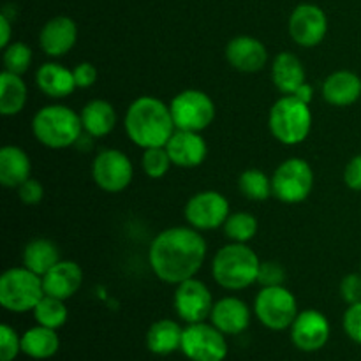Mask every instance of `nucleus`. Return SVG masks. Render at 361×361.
<instances>
[{"mask_svg":"<svg viewBox=\"0 0 361 361\" xmlns=\"http://www.w3.org/2000/svg\"><path fill=\"white\" fill-rule=\"evenodd\" d=\"M207 240L190 226H175L159 233L148 249V264L159 281L178 286L196 277L207 259Z\"/></svg>","mask_w":361,"mask_h":361,"instance_id":"nucleus-1","label":"nucleus"},{"mask_svg":"<svg viewBox=\"0 0 361 361\" xmlns=\"http://www.w3.org/2000/svg\"><path fill=\"white\" fill-rule=\"evenodd\" d=\"M123 129L136 147L147 150L154 147H166L176 127L171 109L166 102L154 95H141L127 108Z\"/></svg>","mask_w":361,"mask_h":361,"instance_id":"nucleus-2","label":"nucleus"},{"mask_svg":"<svg viewBox=\"0 0 361 361\" xmlns=\"http://www.w3.org/2000/svg\"><path fill=\"white\" fill-rule=\"evenodd\" d=\"M261 261L247 243L229 242L212 259V277L228 291H242L257 282Z\"/></svg>","mask_w":361,"mask_h":361,"instance_id":"nucleus-3","label":"nucleus"},{"mask_svg":"<svg viewBox=\"0 0 361 361\" xmlns=\"http://www.w3.org/2000/svg\"><path fill=\"white\" fill-rule=\"evenodd\" d=\"M32 133L35 140L46 148L63 150L74 147L85 130L81 126L80 113L71 109L69 106L49 104L34 115Z\"/></svg>","mask_w":361,"mask_h":361,"instance_id":"nucleus-4","label":"nucleus"},{"mask_svg":"<svg viewBox=\"0 0 361 361\" xmlns=\"http://www.w3.org/2000/svg\"><path fill=\"white\" fill-rule=\"evenodd\" d=\"M268 129L279 143L288 147L303 143L312 130L310 104L296 95H282L268 113Z\"/></svg>","mask_w":361,"mask_h":361,"instance_id":"nucleus-5","label":"nucleus"},{"mask_svg":"<svg viewBox=\"0 0 361 361\" xmlns=\"http://www.w3.org/2000/svg\"><path fill=\"white\" fill-rule=\"evenodd\" d=\"M44 295L42 277L25 267L9 268L0 277V305L9 312L34 310Z\"/></svg>","mask_w":361,"mask_h":361,"instance_id":"nucleus-6","label":"nucleus"},{"mask_svg":"<svg viewBox=\"0 0 361 361\" xmlns=\"http://www.w3.org/2000/svg\"><path fill=\"white\" fill-rule=\"evenodd\" d=\"M254 314L268 330H288L298 316V302L286 286H268L257 293L254 300Z\"/></svg>","mask_w":361,"mask_h":361,"instance_id":"nucleus-7","label":"nucleus"},{"mask_svg":"<svg viewBox=\"0 0 361 361\" xmlns=\"http://www.w3.org/2000/svg\"><path fill=\"white\" fill-rule=\"evenodd\" d=\"M312 189L314 171L305 159H286L271 175L274 196L286 204L302 203L310 196Z\"/></svg>","mask_w":361,"mask_h":361,"instance_id":"nucleus-8","label":"nucleus"},{"mask_svg":"<svg viewBox=\"0 0 361 361\" xmlns=\"http://www.w3.org/2000/svg\"><path fill=\"white\" fill-rule=\"evenodd\" d=\"M169 109L175 127L180 130L203 133L215 118V102L207 92L197 88H187L176 94Z\"/></svg>","mask_w":361,"mask_h":361,"instance_id":"nucleus-9","label":"nucleus"},{"mask_svg":"<svg viewBox=\"0 0 361 361\" xmlns=\"http://www.w3.org/2000/svg\"><path fill=\"white\" fill-rule=\"evenodd\" d=\"M92 178L95 185L109 194H118L130 185L134 166L130 159L118 148H104L92 162Z\"/></svg>","mask_w":361,"mask_h":361,"instance_id":"nucleus-10","label":"nucleus"},{"mask_svg":"<svg viewBox=\"0 0 361 361\" xmlns=\"http://www.w3.org/2000/svg\"><path fill=\"white\" fill-rule=\"evenodd\" d=\"M180 351L190 361H224L228 356V342L222 331L203 321L183 328Z\"/></svg>","mask_w":361,"mask_h":361,"instance_id":"nucleus-11","label":"nucleus"},{"mask_svg":"<svg viewBox=\"0 0 361 361\" xmlns=\"http://www.w3.org/2000/svg\"><path fill=\"white\" fill-rule=\"evenodd\" d=\"M229 201L219 190H201L189 197L183 215L190 228L197 231H212L222 228L229 217Z\"/></svg>","mask_w":361,"mask_h":361,"instance_id":"nucleus-12","label":"nucleus"},{"mask_svg":"<svg viewBox=\"0 0 361 361\" xmlns=\"http://www.w3.org/2000/svg\"><path fill=\"white\" fill-rule=\"evenodd\" d=\"M293 42L302 48L321 44L328 34V16L316 4H300L293 9L288 23Z\"/></svg>","mask_w":361,"mask_h":361,"instance_id":"nucleus-13","label":"nucleus"},{"mask_svg":"<svg viewBox=\"0 0 361 361\" xmlns=\"http://www.w3.org/2000/svg\"><path fill=\"white\" fill-rule=\"evenodd\" d=\"M175 310L182 321L187 324L203 323L210 317L214 309V298L208 286L200 279L192 277L176 286L175 291Z\"/></svg>","mask_w":361,"mask_h":361,"instance_id":"nucleus-14","label":"nucleus"},{"mask_svg":"<svg viewBox=\"0 0 361 361\" xmlns=\"http://www.w3.org/2000/svg\"><path fill=\"white\" fill-rule=\"evenodd\" d=\"M291 341L300 351L314 353L326 345L330 338L331 328L330 321L319 310H303L298 312L296 319L291 324Z\"/></svg>","mask_w":361,"mask_h":361,"instance_id":"nucleus-15","label":"nucleus"},{"mask_svg":"<svg viewBox=\"0 0 361 361\" xmlns=\"http://www.w3.org/2000/svg\"><path fill=\"white\" fill-rule=\"evenodd\" d=\"M226 60L238 73H259L268 63V49L252 35H236L226 44Z\"/></svg>","mask_w":361,"mask_h":361,"instance_id":"nucleus-16","label":"nucleus"},{"mask_svg":"<svg viewBox=\"0 0 361 361\" xmlns=\"http://www.w3.org/2000/svg\"><path fill=\"white\" fill-rule=\"evenodd\" d=\"M78 42V25L69 16H55L42 25L39 46L51 59L67 55Z\"/></svg>","mask_w":361,"mask_h":361,"instance_id":"nucleus-17","label":"nucleus"},{"mask_svg":"<svg viewBox=\"0 0 361 361\" xmlns=\"http://www.w3.org/2000/svg\"><path fill=\"white\" fill-rule=\"evenodd\" d=\"M166 150L171 157L173 166L192 169L207 161L208 145L204 137L201 136V133L176 129L166 143Z\"/></svg>","mask_w":361,"mask_h":361,"instance_id":"nucleus-18","label":"nucleus"},{"mask_svg":"<svg viewBox=\"0 0 361 361\" xmlns=\"http://www.w3.org/2000/svg\"><path fill=\"white\" fill-rule=\"evenodd\" d=\"M210 321L224 335H240L249 328L250 309L243 300L236 296H226L214 303Z\"/></svg>","mask_w":361,"mask_h":361,"instance_id":"nucleus-19","label":"nucleus"},{"mask_svg":"<svg viewBox=\"0 0 361 361\" xmlns=\"http://www.w3.org/2000/svg\"><path fill=\"white\" fill-rule=\"evenodd\" d=\"M321 95L335 108H348L361 97V78L348 69L331 73L321 87Z\"/></svg>","mask_w":361,"mask_h":361,"instance_id":"nucleus-20","label":"nucleus"},{"mask_svg":"<svg viewBox=\"0 0 361 361\" xmlns=\"http://www.w3.org/2000/svg\"><path fill=\"white\" fill-rule=\"evenodd\" d=\"M83 284V270L74 261L60 259L48 274L42 277L44 293L55 298L67 300L76 295Z\"/></svg>","mask_w":361,"mask_h":361,"instance_id":"nucleus-21","label":"nucleus"},{"mask_svg":"<svg viewBox=\"0 0 361 361\" xmlns=\"http://www.w3.org/2000/svg\"><path fill=\"white\" fill-rule=\"evenodd\" d=\"M271 81L282 95H295L307 83L302 60L291 51H282L271 62Z\"/></svg>","mask_w":361,"mask_h":361,"instance_id":"nucleus-22","label":"nucleus"},{"mask_svg":"<svg viewBox=\"0 0 361 361\" xmlns=\"http://www.w3.org/2000/svg\"><path fill=\"white\" fill-rule=\"evenodd\" d=\"M35 85L51 99H66L76 90L73 71L59 62H46L35 71Z\"/></svg>","mask_w":361,"mask_h":361,"instance_id":"nucleus-23","label":"nucleus"},{"mask_svg":"<svg viewBox=\"0 0 361 361\" xmlns=\"http://www.w3.org/2000/svg\"><path fill=\"white\" fill-rule=\"evenodd\" d=\"M32 162L23 148L6 145L0 150V183L7 189H18L30 178Z\"/></svg>","mask_w":361,"mask_h":361,"instance_id":"nucleus-24","label":"nucleus"},{"mask_svg":"<svg viewBox=\"0 0 361 361\" xmlns=\"http://www.w3.org/2000/svg\"><path fill=\"white\" fill-rule=\"evenodd\" d=\"M83 130L92 137H106L116 127V111L111 102L92 99L80 111Z\"/></svg>","mask_w":361,"mask_h":361,"instance_id":"nucleus-25","label":"nucleus"},{"mask_svg":"<svg viewBox=\"0 0 361 361\" xmlns=\"http://www.w3.org/2000/svg\"><path fill=\"white\" fill-rule=\"evenodd\" d=\"M60 259L62 257H60V250L56 243L48 238H42V236L30 240L25 245L23 254H21L23 267L37 274L39 277H44Z\"/></svg>","mask_w":361,"mask_h":361,"instance_id":"nucleus-26","label":"nucleus"},{"mask_svg":"<svg viewBox=\"0 0 361 361\" xmlns=\"http://www.w3.org/2000/svg\"><path fill=\"white\" fill-rule=\"evenodd\" d=\"M183 330L176 321L161 319L155 321L147 334V345L150 353L159 356L171 355L182 348Z\"/></svg>","mask_w":361,"mask_h":361,"instance_id":"nucleus-27","label":"nucleus"},{"mask_svg":"<svg viewBox=\"0 0 361 361\" xmlns=\"http://www.w3.org/2000/svg\"><path fill=\"white\" fill-rule=\"evenodd\" d=\"M60 338L56 330L37 324L21 335V353L34 360H48L56 355Z\"/></svg>","mask_w":361,"mask_h":361,"instance_id":"nucleus-28","label":"nucleus"},{"mask_svg":"<svg viewBox=\"0 0 361 361\" xmlns=\"http://www.w3.org/2000/svg\"><path fill=\"white\" fill-rule=\"evenodd\" d=\"M28 88L20 74L2 71L0 74V113L4 116H14L27 106Z\"/></svg>","mask_w":361,"mask_h":361,"instance_id":"nucleus-29","label":"nucleus"},{"mask_svg":"<svg viewBox=\"0 0 361 361\" xmlns=\"http://www.w3.org/2000/svg\"><path fill=\"white\" fill-rule=\"evenodd\" d=\"M34 312L35 321L37 324L46 328H51V330H59L63 324L67 323V317H69V310L66 307V300L55 298V296L44 295L41 298V302L35 305Z\"/></svg>","mask_w":361,"mask_h":361,"instance_id":"nucleus-30","label":"nucleus"},{"mask_svg":"<svg viewBox=\"0 0 361 361\" xmlns=\"http://www.w3.org/2000/svg\"><path fill=\"white\" fill-rule=\"evenodd\" d=\"M238 189L243 197L249 201H264L274 196L271 190V176L257 168L245 169L238 176Z\"/></svg>","mask_w":361,"mask_h":361,"instance_id":"nucleus-31","label":"nucleus"},{"mask_svg":"<svg viewBox=\"0 0 361 361\" xmlns=\"http://www.w3.org/2000/svg\"><path fill=\"white\" fill-rule=\"evenodd\" d=\"M257 228H259L257 219L249 212L229 214L224 226H222L226 238L235 243H249L257 235Z\"/></svg>","mask_w":361,"mask_h":361,"instance_id":"nucleus-32","label":"nucleus"},{"mask_svg":"<svg viewBox=\"0 0 361 361\" xmlns=\"http://www.w3.org/2000/svg\"><path fill=\"white\" fill-rule=\"evenodd\" d=\"M4 71L23 76L32 63V49L30 46L21 41H13L2 53Z\"/></svg>","mask_w":361,"mask_h":361,"instance_id":"nucleus-33","label":"nucleus"},{"mask_svg":"<svg viewBox=\"0 0 361 361\" xmlns=\"http://www.w3.org/2000/svg\"><path fill=\"white\" fill-rule=\"evenodd\" d=\"M171 166V157H169L166 147H154L143 150V155H141V168H143L145 175L148 178H162V176L168 175Z\"/></svg>","mask_w":361,"mask_h":361,"instance_id":"nucleus-34","label":"nucleus"},{"mask_svg":"<svg viewBox=\"0 0 361 361\" xmlns=\"http://www.w3.org/2000/svg\"><path fill=\"white\" fill-rule=\"evenodd\" d=\"M21 353V337L9 324L0 326V361H14Z\"/></svg>","mask_w":361,"mask_h":361,"instance_id":"nucleus-35","label":"nucleus"},{"mask_svg":"<svg viewBox=\"0 0 361 361\" xmlns=\"http://www.w3.org/2000/svg\"><path fill=\"white\" fill-rule=\"evenodd\" d=\"M257 282L263 288L268 286H284L286 270L277 261H261L259 274H257Z\"/></svg>","mask_w":361,"mask_h":361,"instance_id":"nucleus-36","label":"nucleus"},{"mask_svg":"<svg viewBox=\"0 0 361 361\" xmlns=\"http://www.w3.org/2000/svg\"><path fill=\"white\" fill-rule=\"evenodd\" d=\"M338 293L348 305L361 302V274H348L338 284Z\"/></svg>","mask_w":361,"mask_h":361,"instance_id":"nucleus-37","label":"nucleus"},{"mask_svg":"<svg viewBox=\"0 0 361 361\" xmlns=\"http://www.w3.org/2000/svg\"><path fill=\"white\" fill-rule=\"evenodd\" d=\"M344 331L353 342L361 345V302L349 305L344 314Z\"/></svg>","mask_w":361,"mask_h":361,"instance_id":"nucleus-38","label":"nucleus"},{"mask_svg":"<svg viewBox=\"0 0 361 361\" xmlns=\"http://www.w3.org/2000/svg\"><path fill=\"white\" fill-rule=\"evenodd\" d=\"M18 197L21 200V203L34 207V204L41 203L42 197H44V187L41 185L39 180L28 178L27 182H23L18 187Z\"/></svg>","mask_w":361,"mask_h":361,"instance_id":"nucleus-39","label":"nucleus"},{"mask_svg":"<svg viewBox=\"0 0 361 361\" xmlns=\"http://www.w3.org/2000/svg\"><path fill=\"white\" fill-rule=\"evenodd\" d=\"M74 74V81H76L78 88H90L94 87L95 81H97V69H95L94 63L90 62H81L78 63L76 67L73 69Z\"/></svg>","mask_w":361,"mask_h":361,"instance_id":"nucleus-40","label":"nucleus"},{"mask_svg":"<svg viewBox=\"0 0 361 361\" xmlns=\"http://www.w3.org/2000/svg\"><path fill=\"white\" fill-rule=\"evenodd\" d=\"M344 182L351 190L361 192V154L348 162L344 169Z\"/></svg>","mask_w":361,"mask_h":361,"instance_id":"nucleus-41","label":"nucleus"},{"mask_svg":"<svg viewBox=\"0 0 361 361\" xmlns=\"http://www.w3.org/2000/svg\"><path fill=\"white\" fill-rule=\"evenodd\" d=\"M11 35H13V28H11V20L7 18L6 13L0 14V48H7L11 44Z\"/></svg>","mask_w":361,"mask_h":361,"instance_id":"nucleus-42","label":"nucleus"},{"mask_svg":"<svg viewBox=\"0 0 361 361\" xmlns=\"http://www.w3.org/2000/svg\"><path fill=\"white\" fill-rule=\"evenodd\" d=\"M295 95L298 99H302L303 102H307V104H310V102H312V99H314V88L310 87L309 83H305L302 88H300L298 92H296Z\"/></svg>","mask_w":361,"mask_h":361,"instance_id":"nucleus-43","label":"nucleus"}]
</instances>
